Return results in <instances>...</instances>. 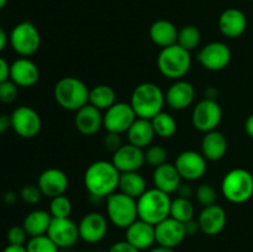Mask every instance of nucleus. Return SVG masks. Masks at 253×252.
<instances>
[{
  "label": "nucleus",
  "instance_id": "nucleus-55",
  "mask_svg": "<svg viewBox=\"0 0 253 252\" xmlns=\"http://www.w3.org/2000/svg\"><path fill=\"white\" fill-rule=\"evenodd\" d=\"M251 1H253V0H251Z\"/></svg>",
  "mask_w": 253,
  "mask_h": 252
},
{
  "label": "nucleus",
  "instance_id": "nucleus-6",
  "mask_svg": "<svg viewBox=\"0 0 253 252\" xmlns=\"http://www.w3.org/2000/svg\"><path fill=\"white\" fill-rule=\"evenodd\" d=\"M221 194L232 204H244L253 197V175L245 168H234L221 180Z\"/></svg>",
  "mask_w": 253,
  "mask_h": 252
},
{
  "label": "nucleus",
  "instance_id": "nucleus-18",
  "mask_svg": "<svg viewBox=\"0 0 253 252\" xmlns=\"http://www.w3.org/2000/svg\"><path fill=\"white\" fill-rule=\"evenodd\" d=\"M111 162L120 173L138 172L145 165V151L131 143H126L113 153Z\"/></svg>",
  "mask_w": 253,
  "mask_h": 252
},
{
  "label": "nucleus",
  "instance_id": "nucleus-40",
  "mask_svg": "<svg viewBox=\"0 0 253 252\" xmlns=\"http://www.w3.org/2000/svg\"><path fill=\"white\" fill-rule=\"evenodd\" d=\"M20 198L24 200L26 204L30 205H35L41 200V198L43 197L40 190L39 185H34V184H26L25 187L21 188L20 190Z\"/></svg>",
  "mask_w": 253,
  "mask_h": 252
},
{
  "label": "nucleus",
  "instance_id": "nucleus-46",
  "mask_svg": "<svg viewBox=\"0 0 253 252\" xmlns=\"http://www.w3.org/2000/svg\"><path fill=\"white\" fill-rule=\"evenodd\" d=\"M10 76V64L7 63L6 59L0 57V83L7 81Z\"/></svg>",
  "mask_w": 253,
  "mask_h": 252
},
{
  "label": "nucleus",
  "instance_id": "nucleus-35",
  "mask_svg": "<svg viewBox=\"0 0 253 252\" xmlns=\"http://www.w3.org/2000/svg\"><path fill=\"white\" fill-rule=\"evenodd\" d=\"M72 209H73V205H72L71 199L63 194L51 199L48 211L53 219H64V217L71 216Z\"/></svg>",
  "mask_w": 253,
  "mask_h": 252
},
{
  "label": "nucleus",
  "instance_id": "nucleus-7",
  "mask_svg": "<svg viewBox=\"0 0 253 252\" xmlns=\"http://www.w3.org/2000/svg\"><path fill=\"white\" fill-rule=\"evenodd\" d=\"M108 220L119 229H127L138 219L137 200L121 192H115L106 198Z\"/></svg>",
  "mask_w": 253,
  "mask_h": 252
},
{
  "label": "nucleus",
  "instance_id": "nucleus-32",
  "mask_svg": "<svg viewBox=\"0 0 253 252\" xmlns=\"http://www.w3.org/2000/svg\"><path fill=\"white\" fill-rule=\"evenodd\" d=\"M151 123H152L156 136L161 138H170L177 132V121L170 114L165 113V111H161L155 118L151 119Z\"/></svg>",
  "mask_w": 253,
  "mask_h": 252
},
{
  "label": "nucleus",
  "instance_id": "nucleus-42",
  "mask_svg": "<svg viewBox=\"0 0 253 252\" xmlns=\"http://www.w3.org/2000/svg\"><path fill=\"white\" fill-rule=\"evenodd\" d=\"M104 147H105L106 151L111 153H115L121 146L124 145L123 140H121L120 133H114V132H108L105 135L103 140Z\"/></svg>",
  "mask_w": 253,
  "mask_h": 252
},
{
  "label": "nucleus",
  "instance_id": "nucleus-15",
  "mask_svg": "<svg viewBox=\"0 0 253 252\" xmlns=\"http://www.w3.org/2000/svg\"><path fill=\"white\" fill-rule=\"evenodd\" d=\"M47 235L61 250H68L81 239L78 225L71 217L52 219Z\"/></svg>",
  "mask_w": 253,
  "mask_h": 252
},
{
  "label": "nucleus",
  "instance_id": "nucleus-10",
  "mask_svg": "<svg viewBox=\"0 0 253 252\" xmlns=\"http://www.w3.org/2000/svg\"><path fill=\"white\" fill-rule=\"evenodd\" d=\"M137 119L130 103L116 101L111 108L105 110L103 119V127L106 132L124 133L127 132L133 121Z\"/></svg>",
  "mask_w": 253,
  "mask_h": 252
},
{
  "label": "nucleus",
  "instance_id": "nucleus-12",
  "mask_svg": "<svg viewBox=\"0 0 253 252\" xmlns=\"http://www.w3.org/2000/svg\"><path fill=\"white\" fill-rule=\"evenodd\" d=\"M11 128L22 138H34L41 132L42 120L40 114L30 106L22 105L11 113Z\"/></svg>",
  "mask_w": 253,
  "mask_h": 252
},
{
  "label": "nucleus",
  "instance_id": "nucleus-36",
  "mask_svg": "<svg viewBox=\"0 0 253 252\" xmlns=\"http://www.w3.org/2000/svg\"><path fill=\"white\" fill-rule=\"evenodd\" d=\"M27 252H59V247L52 241L48 235L30 237L26 242Z\"/></svg>",
  "mask_w": 253,
  "mask_h": 252
},
{
  "label": "nucleus",
  "instance_id": "nucleus-11",
  "mask_svg": "<svg viewBox=\"0 0 253 252\" xmlns=\"http://www.w3.org/2000/svg\"><path fill=\"white\" fill-rule=\"evenodd\" d=\"M231 49L226 43L212 41L202 47L197 54V59L202 67L211 72H219L226 68L231 62Z\"/></svg>",
  "mask_w": 253,
  "mask_h": 252
},
{
  "label": "nucleus",
  "instance_id": "nucleus-27",
  "mask_svg": "<svg viewBox=\"0 0 253 252\" xmlns=\"http://www.w3.org/2000/svg\"><path fill=\"white\" fill-rule=\"evenodd\" d=\"M178 31L179 30L177 26L169 20H156L150 27V39L153 43L160 46L161 48H165L177 43Z\"/></svg>",
  "mask_w": 253,
  "mask_h": 252
},
{
  "label": "nucleus",
  "instance_id": "nucleus-47",
  "mask_svg": "<svg viewBox=\"0 0 253 252\" xmlns=\"http://www.w3.org/2000/svg\"><path fill=\"white\" fill-rule=\"evenodd\" d=\"M11 127V116L6 114H0V135Z\"/></svg>",
  "mask_w": 253,
  "mask_h": 252
},
{
  "label": "nucleus",
  "instance_id": "nucleus-22",
  "mask_svg": "<svg viewBox=\"0 0 253 252\" xmlns=\"http://www.w3.org/2000/svg\"><path fill=\"white\" fill-rule=\"evenodd\" d=\"M125 240L140 251L152 249L156 244L155 225L137 219L126 229Z\"/></svg>",
  "mask_w": 253,
  "mask_h": 252
},
{
  "label": "nucleus",
  "instance_id": "nucleus-31",
  "mask_svg": "<svg viewBox=\"0 0 253 252\" xmlns=\"http://www.w3.org/2000/svg\"><path fill=\"white\" fill-rule=\"evenodd\" d=\"M116 103V93L110 85L99 84L90 89L89 93V104L95 106L101 111L108 110Z\"/></svg>",
  "mask_w": 253,
  "mask_h": 252
},
{
  "label": "nucleus",
  "instance_id": "nucleus-24",
  "mask_svg": "<svg viewBox=\"0 0 253 252\" xmlns=\"http://www.w3.org/2000/svg\"><path fill=\"white\" fill-rule=\"evenodd\" d=\"M103 119L104 114H101V110L90 104H86L85 106L76 111L74 125L82 135L93 136L103 127Z\"/></svg>",
  "mask_w": 253,
  "mask_h": 252
},
{
  "label": "nucleus",
  "instance_id": "nucleus-44",
  "mask_svg": "<svg viewBox=\"0 0 253 252\" xmlns=\"http://www.w3.org/2000/svg\"><path fill=\"white\" fill-rule=\"evenodd\" d=\"M194 192L195 190L193 189L192 185L188 184V183H182V184L179 185V188H178V190L175 193H177V197H180V198H187V199H190V198L194 195Z\"/></svg>",
  "mask_w": 253,
  "mask_h": 252
},
{
  "label": "nucleus",
  "instance_id": "nucleus-4",
  "mask_svg": "<svg viewBox=\"0 0 253 252\" xmlns=\"http://www.w3.org/2000/svg\"><path fill=\"white\" fill-rule=\"evenodd\" d=\"M170 204L172 199L169 194L157 188L147 189L137 199L138 219L148 224L157 225L158 222L169 217Z\"/></svg>",
  "mask_w": 253,
  "mask_h": 252
},
{
  "label": "nucleus",
  "instance_id": "nucleus-30",
  "mask_svg": "<svg viewBox=\"0 0 253 252\" xmlns=\"http://www.w3.org/2000/svg\"><path fill=\"white\" fill-rule=\"evenodd\" d=\"M147 190V183L138 172L121 173L119 180V192L137 200Z\"/></svg>",
  "mask_w": 253,
  "mask_h": 252
},
{
  "label": "nucleus",
  "instance_id": "nucleus-45",
  "mask_svg": "<svg viewBox=\"0 0 253 252\" xmlns=\"http://www.w3.org/2000/svg\"><path fill=\"white\" fill-rule=\"evenodd\" d=\"M184 229H185V234L187 236H194L197 235V232L200 231L199 224H198V220H189V221L184 222Z\"/></svg>",
  "mask_w": 253,
  "mask_h": 252
},
{
  "label": "nucleus",
  "instance_id": "nucleus-43",
  "mask_svg": "<svg viewBox=\"0 0 253 252\" xmlns=\"http://www.w3.org/2000/svg\"><path fill=\"white\" fill-rule=\"evenodd\" d=\"M108 252H141L140 250H137L136 247H133L130 242H127L126 240L123 241H118L115 244L111 245V247L109 249Z\"/></svg>",
  "mask_w": 253,
  "mask_h": 252
},
{
  "label": "nucleus",
  "instance_id": "nucleus-33",
  "mask_svg": "<svg viewBox=\"0 0 253 252\" xmlns=\"http://www.w3.org/2000/svg\"><path fill=\"white\" fill-rule=\"evenodd\" d=\"M195 209L193 203L190 199L187 198L177 197L175 199H172V204H170V217L178 220L180 222H187L189 220L194 219Z\"/></svg>",
  "mask_w": 253,
  "mask_h": 252
},
{
  "label": "nucleus",
  "instance_id": "nucleus-56",
  "mask_svg": "<svg viewBox=\"0 0 253 252\" xmlns=\"http://www.w3.org/2000/svg\"><path fill=\"white\" fill-rule=\"evenodd\" d=\"M99 252H100V251H99Z\"/></svg>",
  "mask_w": 253,
  "mask_h": 252
},
{
  "label": "nucleus",
  "instance_id": "nucleus-52",
  "mask_svg": "<svg viewBox=\"0 0 253 252\" xmlns=\"http://www.w3.org/2000/svg\"><path fill=\"white\" fill-rule=\"evenodd\" d=\"M4 200L6 203H9V204H11V203H14L15 200H16V195H15L12 192H9V193H6V194H5Z\"/></svg>",
  "mask_w": 253,
  "mask_h": 252
},
{
  "label": "nucleus",
  "instance_id": "nucleus-9",
  "mask_svg": "<svg viewBox=\"0 0 253 252\" xmlns=\"http://www.w3.org/2000/svg\"><path fill=\"white\" fill-rule=\"evenodd\" d=\"M222 120V109L215 99H203L194 106L192 113V124L200 132L217 130Z\"/></svg>",
  "mask_w": 253,
  "mask_h": 252
},
{
  "label": "nucleus",
  "instance_id": "nucleus-28",
  "mask_svg": "<svg viewBox=\"0 0 253 252\" xmlns=\"http://www.w3.org/2000/svg\"><path fill=\"white\" fill-rule=\"evenodd\" d=\"M126 133H127L128 143L142 150L151 146L156 136L151 120L142 118L136 119Z\"/></svg>",
  "mask_w": 253,
  "mask_h": 252
},
{
  "label": "nucleus",
  "instance_id": "nucleus-37",
  "mask_svg": "<svg viewBox=\"0 0 253 252\" xmlns=\"http://www.w3.org/2000/svg\"><path fill=\"white\" fill-rule=\"evenodd\" d=\"M168 152L163 146L151 145L145 148V163L156 168L167 163Z\"/></svg>",
  "mask_w": 253,
  "mask_h": 252
},
{
  "label": "nucleus",
  "instance_id": "nucleus-16",
  "mask_svg": "<svg viewBox=\"0 0 253 252\" xmlns=\"http://www.w3.org/2000/svg\"><path fill=\"white\" fill-rule=\"evenodd\" d=\"M37 185L42 195L49 199L66 194L69 185L68 175L59 168H47L37 179Z\"/></svg>",
  "mask_w": 253,
  "mask_h": 252
},
{
  "label": "nucleus",
  "instance_id": "nucleus-13",
  "mask_svg": "<svg viewBox=\"0 0 253 252\" xmlns=\"http://www.w3.org/2000/svg\"><path fill=\"white\" fill-rule=\"evenodd\" d=\"M207 162V158L202 155V152L187 150L177 156L174 166L183 180L193 182L200 179L205 174L208 169Z\"/></svg>",
  "mask_w": 253,
  "mask_h": 252
},
{
  "label": "nucleus",
  "instance_id": "nucleus-26",
  "mask_svg": "<svg viewBox=\"0 0 253 252\" xmlns=\"http://www.w3.org/2000/svg\"><path fill=\"white\" fill-rule=\"evenodd\" d=\"M200 148H202V155L207 158V161L216 162L226 156L229 142L226 136L221 131L214 130L205 133Z\"/></svg>",
  "mask_w": 253,
  "mask_h": 252
},
{
  "label": "nucleus",
  "instance_id": "nucleus-38",
  "mask_svg": "<svg viewBox=\"0 0 253 252\" xmlns=\"http://www.w3.org/2000/svg\"><path fill=\"white\" fill-rule=\"evenodd\" d=\"M194 195L195 198H197V202L199 203L203 208L216 204L217 192L211 184H208V183L200 184L199 187L195 189Z\"/></svg>",
  "mask_w": 253,
  "mask_h": 252
},
{
  "label": "nucleus",
  "instance_id": "nucleus-41",
  "mask_svg": "<svg viewBox=\"0 0 253 252\" xmlns=\"http://www.w3.org/2000/svg\"><path fill=\"white\" fill-rule=\"evenodd\" d=\"M7 242L9 245H19V246H25V244L27 242V232L25 231L24 226H19V225H15L11 226L7 231Z\"/></svg>",
  "mask_w": 253,
  "mask_h": 252
},
{
  "label": "nucleus",
  "instance_id": "nucleus-8",
  "mask_svg": "<svg viewBox=\"0 0 253 252\" xmlns=\"http://www.w3.org/2000/svg\"><path fill=\"white\" fill-rule=\"evenodd\" d=\"M9 43L19 56L29 58L40 49L41 34L31 21H21L10 32Z\"/></svg>",
  "mask_w": 253,
  "mask_h": 252
},
{
  "label": "nucleus",
  "instance_id": "nucleus-1",
  "mask_svg": "<svg viewBox=\"0 0 253 252\" xmlns=\"http://www.w3.org/2000/svg\"><path fill=\"white\" fill-rule=\"evenodd\" d=\"M120 174L111 161H95L84 173V187L91 198L104 199L119 189Z\"/></svg>",
  "mask_w": 253,
  "mask_h": 252
},
{
  "label": "nucleus",
  "instance_id": "nucleus-21",
  "mask_svg": "<svg viewBox=\"0 0 253 252\" xmlns=\"http://www.w3.org/2000/svg\"><path fill=\"white\" fill-rule=\"evenodd\" d=\"M166 95V104L173 110H185L195 99V89L188 81L178 79L168 88Z\"/></svg>",
  "mask_w": 253,
  "mask_h": 252
},
{
  "label": "nucleus",
  "instance_id": "nucleus-5",
  "mask_svg": "<svg viewBox=\"0 0 253 252\" xmlns=\"http://www.w3.org/2000/svg\"><path fill=\"white\" fill-rule=\"evenodd\" d=\"M157 67L163 77L173 81L182 79L192 68L190 52L175 43L161 49L157 57Z\"/></svg>",
  "mask_w": 253,
  "mask_h": 252
},
{
  "label": "nucleus",
  "instance_id": "nucleus-50",
  "mask_svg": "<svg viewBox=\"0 0 253 252\" xmlns=\"http://www.w3.org/2000/svg\"><path fill=\"white\" fill-rule=\"evenodd\" d=\"M2 252H27L26 246H19V245H7Z\"/></svg>",
  "mask_w": 253,
  "mask_h": 252
},
{
  "label": "nucleus",
  "instance_id": "nucleus-39",
  "mask_svg": "<svg viewBox=\"0 0 253 252\" xmlns=\"http://www.w3.org/2000/svg\"><path fill=\"white\" fill-rule=\"evenodd\" d=\"M19 86L12 81H7L0 83V101L2 104H11L16 100Z\"/></svg>",
  "mask_w": 253,
  "mask_h": 252
},
{
  "label": "nucleus",
  "instance_id": "nucleus-14",
  "mask_svg": "<svg viewBox=\"0 0 253 252\" xmlns=\"http://www.w3.org/2000/svg\"><path fill=\"white\" fill-rule=\"evenodd\" d=\"M108 217L101 212H88L78 224L79 237L86 244H98L108 234Z\"/></svg>",
  "mask_w": 253,
  "mask_h": 252
},
{
  "label": "nucleus",
  "instance_id": "nucleus-17",
  "mask_svg": "<svg viewBox=\"0 0 253 252\" xmlns=\"http://www.w3.org/2000/svg\"><path fill=\"white\" fill-rule=\"evenodd\" d=\"M155 231L156 244L170 249L179 246L187 237L184 224L170 216L155 225Z\"/></svg>",
  "mask_w": 253,
  "mask_h": 252
},
{
  "label": "nucleus",
  "instance_id": "nucleus-20",
  "mask_svg": "<svg viewBox=\"0 0 253 252\" xmlns=\"http://www.w3.org/2000/svg\"><path fill=\"white\" fill-rule=\"evenodd\" d=\"M227 222L226 211L220 205L214 204L203 208L198 216L200 232L208 236H216L225 229Z\"/></svg>",
  "mask_w": 253,
  "mask_h": 252
},
{
  "label": "nucleus",
  "instance_id": "nucleus-54",
  "mask_svg": "<svg viewBox=\"0 0 253 252\" xmlns=\"http://www.w3.org/2000/svg\"><path fill=\"white\" fill-rule=\"evenodd\" d=\"M59 252H71V251H68V250H62L61 251V250H59Z\"/></svg>",
  "mask_w": 253,
  "mask_h": 252
},
{
  "label": "nucleus",
  "instance_id": "nucleus-49",
  "mask_svg": "<svg viewBox=\"0 0 253 252\" xmlns=\"http://www.w3.org/2000/svg\"><path fill=\"white\" fill-rule=\"evenodd\" d=\"M245 131H246L247 136L253 140V114H251L245 121Z\"/></svg>",
  "mask_w": 253,
  "mask_h": 252
},
{
  "label": "nucleus",
  "instance_id": "nucleus-23",
  "mask_svg": "<svg viewBox=\"0 0 253 252\" xmlns=\"http://www.w3.org/2000/svg\"><path fill=\"white\" fill-rule=\"evenodd\" d=\"M219 30L227 39H239L247 29V17L242 10L229 7L219 17Z\"/></svg>",
  "mask_w": 253,
  "mask_h": 252
},
{
  "label": "nucleus",
  "instance_id": "nucleus-2",
  "mask_svg": "<svg viewBox=\"0 0 253 252\" xmlns=\"http://www.w3.org/2000/svg\"><path fill=\"white\" fill-rule=\"evenodd\" d=\"M130 104L137 118L151 120L163 111L166 95L160 85L152 82H143L133 89Z\"/></svg>",
  "mask_w": 253,
  "mask_h": 252
},
{
  "label": "nucleus",
  "instance_id": "nucleus-29",
  "mask_svg": "<svg viewBox=\"0 0 253 252\" xmlns=\"http://www.w3.org/2000/svg\"><path fill=\"white\" fill-rule=\"evenodd\" d=\"M52 219L53 217L49 214V211L43 209H36L30 211L25 216L22 226H24L29 237L42 236V235H47Z\"/></svg>",
  "mask_w": 253,
  "mask_h": 252
},
{
  "label": "nucleus",
  "instance_id": "nucleus-3",
  "mask_svg": "<svg viewBox=\"0 0 253 252\" xmlns=\"http://www.w3.org/2000/svg\"><path fill=\"white\" fill-rule=\"evenodd\" d=\"M89 93L86 84L76 77H63L53 89L54 100L67 111H78L89 104Z\"/></svg>",
  "mask_w": 253,
  "mask_h": 252
},
{
  "label": "nucleus",
  "instance_id": "nucleus-25",
  "mask_svg": "<svg viewBox=\"0 0 253 252\" xmlns=\"http://www.w3.org/2000/svg\"><path fill=\"white\" fill-rule=\"evenodd\" d=\"M152 180L155 188L170 195L177 192L179 185L182 184L183 179L175 166L167 162L165 165L160 166V167L155 168Z\"/></svg>",
  "mask_w": 253,
  "mask_h": 252
},
{
  "label": "nucleus",
  "instance_id": "nucleus-51",
  "mask_svg": "<svg viewBox=\"0 0 253 252\" xmlns=\"http://www.w3.org/2000/svg\"><path fill=\"white\" fill-rule=\"evenodd\" d=\"M148 252H177L174 249H170V247H165L157 245V246H153L152 249L148 250Z\"/></svg>",
  "mask_w": 253,
  "mask_h": 252
},
{
  "label": "nucleus",
  "instance_id": "nucleus-48",
  "mask_svg": "<svg viewBox=\"0 0 253 252\" xmlns=\"http://www.w3.org/2000/svg\"><path fill=\"white\" fill-rule=\"evenodd\" d=\"M7 43H9V35H7L6 31L0 26V52H2L6 48Z\"/></svg>",
  "mask_w": 253,
  "mask_h": 252
},
{
  "label": "nucleus",
  "instance_id": "nucleus-19",
  "mask_svg": "<svg viewBox=\"0 0 253 252\" xmlns=\"http://www.w3.org/2000/svg\"><path fill=\"white\" fill-rule=\"evenodd\" d=\"M9 79L20 88H31L40 81V69L34 61L20 57L10 64Z\"/></svg>",
  "mask_w": 253,
  "mask_h": 252
},
{
  "label": "nucleus",
  "instance_id": "nucleus-34",
  "mask_svg": "<svg viewBox=\"0 0 253 252\" xmlns=\"http://www.w3.org/2000/svg\"><path fill=\"white\" fill-rule=\"evenodd\" d=\"M200 41H202V34L194 25H185L178 31L177 43L187 51H194L200 44Z\"/></svg>",
  "mask_w": 253,
  "mask_h": 252
},
{
  "label": "nucleus",
  "instance_id": "nucleus-53",
  "mask_svg": "<svg viewBox=\"0 0 253 252\" xmlns=\"http://www.w3.org/2000/svg\"><path fill=\"white\" fill-rule=\"evenodd\" d=\"M6 4H7V0H0V10L4 9Z\"/></svg>",
  "mask_w": 253,
  "mask_h": 252
}]
</instances>
